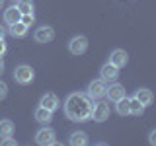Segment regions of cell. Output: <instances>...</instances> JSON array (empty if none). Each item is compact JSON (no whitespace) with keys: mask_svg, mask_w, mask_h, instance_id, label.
I'll list each match as a JSON object with an SVG mask.
<instances>
[{"mask_svg":"<svg viewBox=\"0 0 156 146\" xmlns=\"http://www.w3.org/2000/svg\"><path fill=\"white\" fill-rule=\"evenodd\" d=\"M148 142L152 144V146H156V129H152V130L148 133Z\"/></svg>","mask_w":156,"mask_h":146,"instance_id":"obj_24","label":"cell"},{"mask_svg":"<svg viewBox=\"0 0 156 146\" xmlns=\"http://www.w3.org/2000/svg\"><path fill=\"white\" fill-rule=\"evenodd\" d=\"M4 35H6V29L0 26V39H4Z\"/></svg>","mask_w":156,"mask_h":146,"instance_id":"obj_26","label":"cell"},{"mask_svg":"<svg viewBox=\"0 0 156 146\" xmlns=\"http://www.w3.org/2000/svg\"><path fill=\"white\" fill-rule=\"evenodd\" d=\"M92 119H94L96 123H104V121H107V119H109V105L104 103V101H98V103H94Z\"/></svg>","mask_w":156,"mask_h":146,"instance_id":"obj_9","label":"cell"},{"mask_svg":"<svg viewBox=\"0 0 156 146\" xmlns=\"http://www.w3.org/2000/svg\"><path fill=\"white\" fill-rule=\"evenodd\" d=\"M92 111H94V99L88 94L82 92H72L65 99V115L66 119L74 121V123H86L92 119Z\"/></svg>","mask_w":156,"mask_h":146,"instance_id":"obj_1","label":"cell"},{"mask_svg":"<svg viewBox=\"0 0 156 146\" xmlns=\"http://www.w3.org/2000/svg\"><path fill=\"white\" fill-rule=\"evenodd\" d=\"M33 117H35L37 123H41V125H49V123L53 121V111H49V109H45V107H41V105H37V107H35V113H33Z\"/></svg>","mask_w":156,"mask_h":146,"instance_id":"obj_13","label":"cell"},{"mask_svg":"<svg viewBox=\"0 0 156 146\" xmlns=\"http://www.w3.org/2000/svg\"><path fill=\"white\" fill-rule=\"evenodd\" d=\"M6 51H8L6 41H4V39H0V57H4V55H6Z\"/></svg>","mask_w":156,"mask_h":146,"instance_id":"obj_25","label":"cell"},{"mask_svg":"<svg viewBox=\"0 0 156 146\" xmlns=\"http://www.w3.org/2000/svg\"><path fill=\"white\" fill-rule=\"evenodd\" d=\"M20 22L26 23V26H33V22H35V14H22V18H20Z\"/></svg>","mask_w":156,"mask_h":146,"instance_id":"obj_21","label":"cell"},{"mask_svg":"<svg viewBox=\"0 0 156 146\" xmlns=\"http://www.w3.org/2000/svg\"><path fill=\"white\" fill-rule=\"evenodd\" d=\"M109 62L111 64H115L117 68H123L127 62H129V55L123 51V49H113L109 55Z\"/></svg>","mask_w":156,"mask_h":146,"instance_id":"obj_11","label":"cell"},{"mask_svg":"<svg viewBox=\"0 0 156 146\" xmlns=\"http://www.w3.org/2000/svg\"><path fill=\"white\" fill-rule=\"evenodd\" d=\"M0 144H2V146H16V138H12V136L0 138Z\"/></svg>","mask_w":156,"mask_h":146,"instance_id":"obj_22","label":"cell"},{"mask_svg":"<svg viewBox=\"0 0 156 146\" xmlns=\"http://www.w3.org/2000/svg\"><path fill=\"white\" fill-rule=\"evenodd\" d=\"M20 18H22V12L16 8V4H12L10 8L4 10V22L8 23V26H12V23H16L20 22Z\"/></svg>","mask_w":156,"mask_h":146,"instance_id":"obj_15","label":"cell"},{"mask_svg":"<svg viewBox=\"0 0 156 146\" xmlns=\"http://www.w3.org/2000/svg\"><path fill=\"white\" fill-rule=\"evenodd\" d=\"M144 109L146 107L140 103L139 99H136V97L133 96V97H129V115H133V117H140L144 113Z\"/></svg>","mask_w":156,"mask_h":146,"instance_id":"obj_17","label":"cell"},{"mask_svg":"<svg viewBox=\"0 0 156 146\" xmlns=\"http://www.w3.org/2000/svg\"><path fill=\"white\" fill-rule=\"evenodd\" d=\"M105 90H107V82L98 78V80H92L86 88V94L92 97V99H100V97L105 96Z\"/></svg>","mask_w":156,"mask_h":146,"instance_id":"obj_4","label":"cell"},{"mask_svg":"<svg viewBox=\"0 0 156 146\" xmlns=\"http://www.w3.org/2000/svg\"><path fill=\"white\" fill-rule=\"evenodd\" d=\"M33 39L37 43H51L55 39V29L51 26H39L35 31H33Z\"/></svg>","mask_w":156,"mask_h":146,"instance_id":"obj_7","label":"cell"},{"mask_svg":"<svg viewBox=\"0 0 156 146\" xmlns=\"http://www.w3.org/2000/svg\"><path fill=\"white\" fill-rule=\"evenodd\" d=\"M14 80L18 82L20 86H27L35 80V72L29 64H20L14 68Z\"/></svg>","mask_w":156,"mask_h":146,"instance_id":"obj_2","label":"cell"},{"mask_svg":"<svg viewBox=\"0 0 156 146\" xmlns=\"http://www.w3.org/2000/svg\"><path fill=\"white\" fill-rule=\"evenodd\" d=\"M119 70H121V68H117L115 64H111V62L107 61L105 64H101V68H100V78L105 80L107 84H109V82H117V78H119Z\"/></svg>","mask_w":156,"mask_h":146,"instance_id":"obj_6","label":"cell"},{"mask_svg":"<svg viewBox=\"0 0 156 146\" xmlns=\"http://www.w3.org/2000/svg\"><path fill=\"white\" fill-rule=\"evenodd\" d=\"M115 109H117V113H119L121 117H125V115H129V97H121V99H117L115 101Z\"/></svg>","mask_w":156,"mask_h":146,"instance_id":"obj_19","label":"cell"},{"mask_svg":"<svg viewBox=\"0 0 156 146\" xmlns=\"http://www.w3.org/2000/svg\"><path fill=\"white\" fill-rule=\"evenodd\" d=\"M35 144H39V146H53V144H57V133L49 125L41 127V129L35 133Z\"/></svg>","mask_w":156,"mask_h":146,"instance_id":"obj_3","label":"cell"},{"mask_svg":"<svg viewBox=\"0 0 156 146\" xmlns=\"http://www.w3.org/2000/svg\"><path fill=\"white\" fill-rule=\"evenodd\" d=\"M6 96H8V86L4 84L2 80H0V101H2V99H6Z\"/></svg>","mask_w":156,"mask_h":146,"instance_id":"obj_23","label":"cell"},{"mask_svg":"<svg viewBox=\"0 0 156 146\" xmlns=\"http://www.w3.org/2000/svg\"><path fill=\"white\" fill-rule=\"evenodd\" d=\"M90 140H88V134L84 130H74V133H70L68 136V144L70 146H86Z\"/></svg>","mask_w":156,"mask_h":146,"instance_id":"obj_14","label":"cell"},{"mask_svg":"<svg viewBox=\"0 0 156 146\" xmlns=\"http://www.w3.org/2000/svg\"><path fill=\"white\" fill-rule=\"evenodd\" d=\"M39 105L55 113L58 107H61V99H58L55 94H43V96H41V99H39Z\"/></svg>","mask_w":156,"mask_h":146,"instance_id":"obj_10","label":"cell"},{"mask_svg":"<svg viewBox=\"0 0 156 146\" xmlns=\"http://www.w3.org/2000/svg\"><path fill=\"white\" fill-rule=\"evenodd\" d=\"M4 72V61H2V57H0V74Z\"/></svg>","mask_w":156,"mask_h":146,"instance_id":"obj_27","label":"cell"},{"mask_svg":"<svg viewBox=\"0 0 156 146\" xmlns=\"http://www.w3.org/2000/svg\"><path fill=\"white\" fill-rule=\"evenodd\" d=\"M16 8L22 14H33V2L31 0H16Z\"/></svg>","mask_w":156,"mask_h":146,"instance_id":"obj_20","label":"cell"},{"mask_svg":"<svg viewBox=\"0 0 156 146\" xmlns=\"http://www.w3.org/2000/svg\"><path fill=\"white\" fill-rule=\"evenodd\" d=\"M105 96H107V99H109V101H113V103H115L117 99H121V97L127 96L125 86L117 84V82H109V84H107V90H105Z\"/></svg>","mask_w":156,"mask_h":146,"instance_id":"obj_8","label":"cell"},{"mask_svg":"<svg viewBox=\"0 0 156 146\" xmlns=\"http://www.w3.org/2000/svg\"><path fill=\"white\" fill-rule=\"evenodd\" d=\"M133 96H135L144 107H148V105H152V103H154V94L148 90V88H139V90H136Z\"/></svg>","mask_w":156,"mask_h":146,"instance_id":"obj_12","label":"cell"},{"mask_svg":"<svg viewBox=\"0 0 156 146\" xmlns=\"http://www.w3.org/2000/svg\"><path fill=\"white\" fill-rule=\"evenodd\" d=\"M27 31H29V27L26 26V23H22V22H16V23H12L8 29V33L12 37H18V39H22V37H26L27 35Z\"/></svg>","mask_w":156,"mask_h":146,"instance_id":"obj_16","label":"cell"},{"mask_svg":"<svg viewBox=\"0 0 156 146\" xmlns=\"http://www.w3.org/2000/svg\"><path fill=\"white\" fill-rule=\"evenodd\" d=\"M12 2H16V0H12Z\"/></svg>","mask_w":156,"mask_h":146,"instance_id":"obj_29","label":"cell"},{"mask_svg":"<svg viewBox=\"0 0 156 146\" xmlns=\"http://www.w3.org/2000/svg\"><path fill=\"white\" fill-rule=\"evenodd\" d=\"M2 4H4V0H0V8H2Z\"/></svg>","mask_w":156,"mask_h":146,"instance_id":"obj_28","label":"cell"},{"mask_svg":"<svg viewBox=\"0 0 156 146\" xmlns=\"http://www.w3.org/2000/svg\"><path fill=\"white\" fill-rule=\"evenodd\" d=\"M14 134V123L10 119H0V138Z\"/></svg>","mask_w":156,"mask_h":146,"instance_id":"obj_18","label":"cell"},{"mask_svg":"<svg viewBox=\"0 0 156 146\" xmlns=\"http://www.w3.org/2000/svg\"><path fill=\"white\" fill-rule=\"evenodd\" d=\"M68 51H70V55H84L88 51V39L84 35H74L68 41Z\"/></svg>","mask_w":156,"mask_h":146,"instance_id":"obj_5","label":"cell"}]
</instances>
